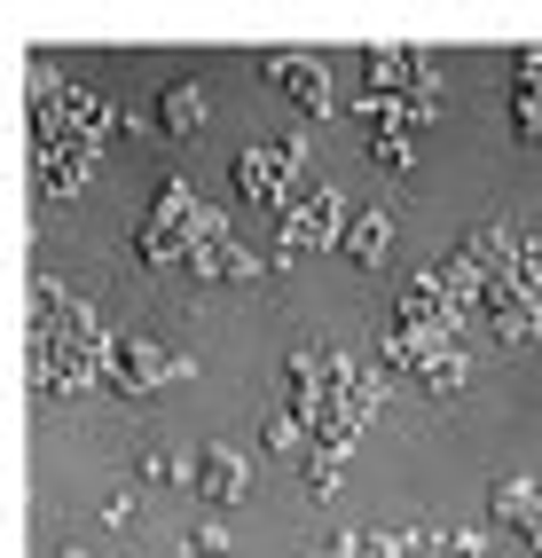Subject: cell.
Masks as SVG:
<instances>
[{
    "mask_svg": "<svg viewBox=\"0 0 542 558\" xmlns=\"http://www.w3.org/2000/svg\"><path fill=\"white\" fill-rule=\"evenodd\" d=\"M189 276H205V283H251V276H260V259H251V244L229 229V220H212V229L189 244Z\"/></svg>",
    "mask_w": 542,
    "mask_h": 558,
    "instance_id": "8",
    "label": "cell"
},
{
    "mask_svg": "<svg viewBox=\"0 0 542 558\" xmlns=\"http://www.w3.org/2000/svg\"><path fill=\"white\" fill-rule=\"evenodd\" d=\"M322 558H331V550H322Z\"/></svg>",
    "mask_w": 542,
    "mask_h": 558,
    "instance_id": "23",
    "label": "cell"
},
{
    "mask_svg": "<svg viewBox=\"0 0 542 558\" xmlns=\"http://www.w3.org/2000/svg\"><path fill=\"white\" fill-rule=\"evenodd\" d=\"M464 378H472V362H464V347H448V354H432V362L417 369V386H424L432 401H456V393H464Z\"/></svg>",
    "mask_w": 542,
    "mask_h": 558,
    "instance_id": "14",
    "label": "cell"
},
{
    "mask_svg": "<svg viewBox=\"0 0 542 558\" xmlns=\"http://www.w3.org/2000/svg\"><path fill=\"white\" fill-rule=\"evenodd\" d=\"M189 378V354H173L158 330H111V386L119 393H165Z\"/></svg>",
    "mask_w": 542,
    "mask_h": 558,
    "instance_id": "4",
    "label": "cell"
},
{
    "mask_svg": "<svg viewBox=\"0 0 542 558\" xmlns=\"http://www.w3.org/2000/svg\"><path fill=\"white\" fill-rule=\"evenodd\" d=\"M409 535H393V527H338L331 535V558H402Z\"/></svg>",
    "mask_w": 542,
    "mask_h": 558,
    "instance_id": "12",
    "label": "cell"
},
{
    "mask_svg": "<svg viewBox=\"0 0 542 558\" xmlns=\"http://www.w3.org/2000/svg\"><path fill=\"white\" fill-rule=\"evenodd\" d=\"M181 558H229V550H205V543H189V550H181Z\"/></svg>",
    "mask_w": 542,
    "mask_h": 558,
    "instance_id": "18",
    "label": "cell"
},
{
    "mask_svg": "<svg viewBox=\"0 0 542 558\" xmlns=\"http://www.w3.org/2000/svg\"><path fill=\"white\" fill-rule=\"evenodd\" d=\"M102 150H87V142H56V134H32V190H40V205H79V190L95 181Z\"/></svg>",
    "mask_w": 542,
    "mask_h": 558,
    "instance_id": "5",
    "label": "cell"
},
{
    "mask_svg": "<svg viewBox=\"0 0 542 558\" xmlns=\"http://www.w3.org/2000/svg\"><path fill=\"white\" fill-rule=\"evenodd\" d=\"M56 558H87V550H56Z\"/></svg>",
    "mask_w": 542,
    "mask_h": 558,
    "instance_id": "21",
    "label": "cell"
},
{
    "mask_svg": "<svg viewBox=\"0 0 542 558\" xmlns=\"http://www.w3.org/2000/svg\"><path fill=\"white\" fill-rule=\"evenodd\" d=\"M534 252H542V236H534Z\"/></svg>",
    "mask_w": 542,
    "mask_h": 558,
    "instance_id": "22",
    "label": "cell"
},
{
    "mask_svg": "<svg viewBox=\"0 0 542 558\" xmlns=\"http://www.w3.org/2000/svg\"><path fill=\"white\" fill-rule=\"evenodd\" d=\"M495 558H534V550H527V543H503V550H495Z\"/></svg>",
    "mask_w": 542,
    "mask_h": 558,
    "instance_id": "19",
    "label": "cell"
},
{
    "mask_svg": "<svg viewBox=\"0 0 542 558\" xmlns=\"http://www.w3.org/2000/svg\"><path fill=\"white\" fill-rule=\"evenodd\" d=\"M189 488L212 504V511H229L251 496V457L236 449V440H205V449L189 457Z\"/></svg>",
    "mask_w": 542,
    "mask_h": 558,
    "instance_id": "6",
    "label": "cell"
},
{
    "mask_svg": "<svg viewBox=\"0 0 542 558\" xmlns=\"http://www.w3.org/2000/svg\"><path fill=\"white\" fill-rule=\"evenodd\" d=\"M229 181H236V197L244 205H260V213H283L307 181H315V158H307V134H275V142H244L236 150V166H229Z\"/></svg>",
    "mask_w": 542,
    "mask_h": 558,
    "instance_id": "1",
    "label": "cell"
},
{
    "mask_svg": "<svg viewBox=\"0 0 542 558\" xmlns=\"http://www.w3.org/2000/svg\"><path fill=\"white\" fill-rule=\"evenodd\" d=\"M260 449L268 457H307V417H299V409H268V425H260Z\"/></svg>",
    "mask_w": 542,
    "mask_h": 558,
    "instance_id": "13",
    "label": "cell"
},
{
    "mask_svg": "<svg viewBox=\"0 0 542 558\" xmlns=\"http://www.w3.org/2000/svg\"><path fill=\"white\" fill-rule=\"evenodd\" d=\"M141 480H150V488H189V464H181L173 449H150L141 457Z\"/></svg>",
    "mask_w": 542,
    "mask_h": 558,
    "instance_id": "16",
    "label": "cell"
},
{
    "mask_svg": "<svg viewBox=\"0 0 542 558\" xmlns=\"http://www.w3.org/2000/svg\"><path fill=\"white\" fill-rule=\"evenodd\" d=\"M370 158H378L385 173H417V142H409V134H378Z\"/></svg>",
    "mask_w": 542,
    "mask_h": 558,
    "instance_id": "15",
    "label": "cell"
},
{
    "mask_svg": "<svg viewBox=\"0 0 542 558\" xmlns=\"http://www.w3.org/2000/svg\"><path fill=\"white\" fill-rule=\"evenodd\" d=\"M385 244H393V205H361V213L346 220V236H338V252L354 259V268H378Z\"/></svg>",
    "mask_w": 542,
    "mask_h": 558,
    "instance_id": "9",
    "label": "cell"
},
{
    "mask_svg": "<svg viewBox=\"0 0 542 558\" xmlns=\"http://www.w3.org/2000/svg\"><path fill=\"white\" fill-rule=\"evenodd\" d=\"M102 527H111V535H126V527H141V496H134V488H119L111 504H102Z\"/></svg>",
    "mask_w": 542,
    "mask_h": 558,
    "instance_id": "17",
    "label": "cell"
},
{
    "mask_svg": "<svg viewBox=\"0 0 542 558\" xmlns=\"http://www.w3.org/2000/svg\"><path fill=\"white\" fill-rule=\"evenodd\" d=\"M260 71L275 80V95H292L299 110H315V119L331 110V63H322V56H307V48H268Z\"/></svg>",
    "mask_w": 542,
    "mask_h": 558,
    "instance_id": "7",
    "label": "cell"
},
{
    "mask_svg": "<svg viewBox=\"0 0 542 558\" xmlns=\"http://www.w3.org/2000/svg\"><path fill=\"white\" fill-rule=\"evenodd\" d=\"M212 220H221V213H212L181 173H165L158 181V205H150V220H141V236H134L141 268H189V244L212 229Z\"/></svg>",
    "mask_w": 542,
    "mask_h": 558,
    "instance_id": "2",
    "label": "cell"
},
{
    "mask_svg": "<svg viewBox=\"0 0 542 558\" xmlns=\"http://www.w3.org/2000/svg\"><path fill=\"white\" fill-rule=\"evenodd\" d=\"M346 220H354V205H346V190L338 181H307V190L275 213V259H307V252H338V236H346Z\"/></svg>",
    "mask_w": 542,
    "mask_h": 558,
    "instance_id": "3",
    "label": "cell"
},
{
    "mask_svg": "<svg viewBox=\"0 0 542 558\" xmlns=\"http://www.w3.org/2000/svg\"><path fill=\"white\" fill-rule=\"evenodd\" d=\"M527 535H534V543H527V550H534V558H542V519H534V527H527Z\"/></svg>",
    "mask_w": 542,
    "mask_h": 558,
    "instance_id": "20",
    "label": "cell"
},
{
    "mask_svg": "<svg viewBox=\"0 0 542 558\" xmlns=\"http://www.w3.org/2000/svg\"><path fill=\"white\" fill-rule=\"evenodd\" d=\"M197 126H205V87L197 80H165L158 87V134L165 142H189Z\"/></svg>",
    "mask_w": 542,
    "mask_h": 558,
    "instance_id": "10",
    "label": "cell"
},
{
    "mask_svg": "<svg viewBox=\"0 0 542 558\" xmlns=\"http://www.w3.org/2000/svg\"><path fill=\"white\" fill-rule=\"evenodd\" d=\"M488 519L527 535L534 519H542V480H495V488H488Z\"/></svg>",
    "mask_w": 542,
    "mask_h": 558,
    "instance_id": "11",
    "label": "cell"
}]
</instances>
